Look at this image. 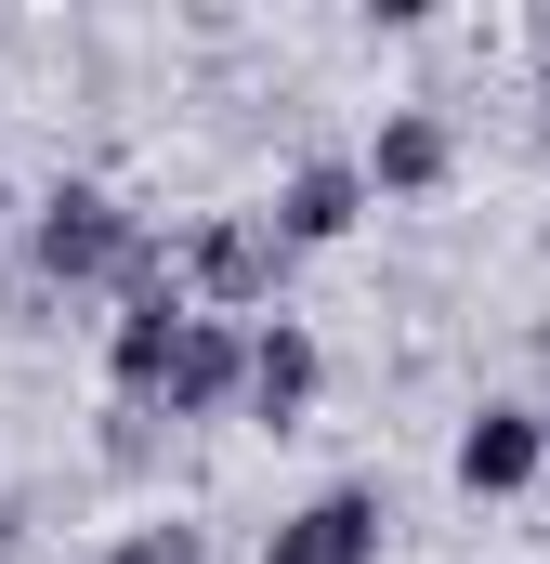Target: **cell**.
Here are the masks:
<instances>
[{"instance_id": "6da1fadb", "label": "cell", "mask_w": 550, "mask_h": 564, "mask_svg": "<svg viewBox=\"0 0 550 564\" xmlns=\"http://www.w3.org/2000/svg\"><path fill=\"white\" fill-rule=\"evenodd\" d=\"M144 263V210L119 184H40V210H26V276L53 289V302H119V276Z\"/></svg>"}, {"instance_id": "7a4b0ae2", "label": "cell", "mask_w": 550, "mask_h": 564, "mask_svg": "<svg viewBox=\"0 0 550 564\" xmlns=\"http://www.w3.org/2000/svg\"><path fill=\"white\" fill-rule=\"evenodd\" d=\"M170 263H184V302H197V315L250 328V315H275V302H288V263H301V250L275 237L263 210H210V224H197Z\"/></svg>"}, {"instance_id": "8992f818", "label": "cell", "mask_w": 550, "mask_h": 564, "mask_svg": "<svg viewBox=\"0 0 550 564\" xmlns=\"http://www.w3.org/2000/svg\"><path fill=\"white\" fill-rule=\"evenodd\" d=\"M315 394H328V341H315L301 315H263V328H250V381H237V421L301 433V421H315Z\"/></svg>"}, {"instance_id": "30bf717a", "label": "cell", "mask_w": 550, "mask_h": 564, "mask_svg": "<svg viewBox=\"0 0 550 564\" xmlns=\"http://www.w3.org/2000/svg\"><path fill=\"white\" fill-rule=\"evenodd\" d=\"M92 564H210V539H197L184 512H144V525H119V539H106Z\"/></svg>"}, {"instance_id": "3957f363", "label": "cell", "mask_w": 550, "mask_h": 564, "mask_svg": "<svg viewBox=\"0 0 550 564\" xmlns=\"http://www.w3.org/2000/svg\"><path fill=\"white\" fill-rule=\"evenodd\" d=\"M446 473H459V499H525V486L550 473V408L485 394V408L459 421V446H446Z\"/></svg>"}, {"instance_id": "9c48e42d", "label": "cell", "mask_w": 550, "mask_h": 564, "mask_svg": "<svg viewBox=\"0 0 550 564\" xmlns=\"http://www.w3.org/2000/svg\"><path fill=\"white\" fill-rule=\"evenodd\" d=\"M92 459H106L119 486H144V473L170 459V421H157V408H106V433H92Z\"/></svg>"}, {"instance_id": "ba28073f", "label": "cell", "mask_w": 550, "mask_h": 564, "mask_svg": "<svg viewBox=\"0 0 550 564\" xmlns=\"http://www.w3.org/2000/svg\"><path fill=\"white\" fill-rule=\"evenodd\" d=\"M263 224L288 250H341V237L367 224V171H354V158H288L275 197H263Z\"/></svg>"}, {"instance_id": "8fae6325", "label": "cell", "mask_w": 550, "mask_h": 564, "mask_svg": "<svg viewBox=\"0 0 550 564\" xmlns=\"http://www.w3.org/2000/svg\"><path fill=\"white\" fill-rule=\"evenodd\" d=\"M512 40H525V66H538V93H550V0H525V26H512Z\"/></svg>"}, {"instance_id": "4fadbf2b", "label": "cell", "mask_w": 550, "mask_h": 564, "mask_svg": "<svg viewBox=\"0 0 550 564\" xmlns=\"http://www.w3.org/2000/svg\"><path fill=\"white\" fill-rule=\"evenodd\" d=\"M0 210H13V197H0Z\"/></svg>"}, {"instance_id": "52a82bcc", "label": "cell", "mask_w": 550, "mask_h": 564, "mask_svg": "<svg viewBox=\"0 0 550 564\" xmlns=\"http://www.w3.org/2000/svg\"><path fill=\"white\" fill-rule=\"evenodd\" d=\"M367 197H446L459 184V119L432 106V93H407V106H381V132H367Z\"/></svg>"}, {"instance_id": "5b68a950", "label": "cell", "mask_w": 550, "mask_h": 564, "mask_svg": "<svg viewBox=\"0 0 550 564\" xmlns=\"http://www.w3.org/2000/svg\"><path fill=\"white\" fill-rule=\"evenodd\" d=\"M381 539H394V499L381 486H315L301 512H275L263 564H381Z\"/></svg>"}, {"instance_id": "277c9868", "label": "cell", "mask_w": 550, "mask_h": 564, "mask_svg": "<svg viewBox=\"0 0 550 564\" xmlns=\"http://www.w3.org/2000/svg\"><path fill=\"white\" fill-rule=\"evenodd\" d=\"M237 381H250V328H223V315H184V341H170V368H157V421L197 433V421H237Z\"/></svg>"}, {"instance_id": "7c38bea8", "label": "cell", "mask_w": 550, "mask_h": 564, "mask_svg": "<svg viewBox=\"0 0 550 564\" xmlns=\"http://www.w3.org/2000/svg\"><path fill=\"white\" fill-rule=\"evenodd\" d=\"M525 132H538V144H550V93H538V119H525Z\"/></svg>"}]
</instances>
